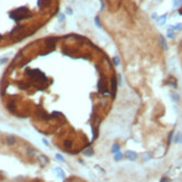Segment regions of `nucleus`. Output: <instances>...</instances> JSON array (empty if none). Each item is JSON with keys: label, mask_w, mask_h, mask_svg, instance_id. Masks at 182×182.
Listing matches in <instances>:
<instances>
[{"label": "nucleus", "mask_w": 182, "mask_h": 182, "mask_svg": "<svg viewBox=\"0 0 182 182\" xmlns=\"http://www.w3.org/2000/svg\"><path fill=\"white\" fill-rule=\"evenodd\" d=\"M166 37L170 38V39H173L175 37V31L170 29V28H168V30H166Z\"/></svg>", "instance_id": "a211bd4d"}, {"label": "nucleus", "mask_w": 182, "mask_h": 182, "mask_svg": "<svg viewBox=\"0 0 182 182\" xmlns=\"http://www.w3.org/2000/svg\"><path fill=\"white\" fill-rule=\"evenodd\" d=\"M7 110L15 114L16 113V110H17V104H16V101L15 100H10V101L7 103Z\"/></svg>", "instance_id": "0eeeda50"}, {"label": "nucleus", "mask_w": 182, "mask_h": 182, "mask_svg": "<svg viewBox=\"0 0 182 182\" xmlns=\"http://www.w3.org/2000/svg\"><path fill=\"white\" fill-rule=\"evenodd\" d=\"M158 17H159V16H158V13H156V12H153V13L151 15V18L152 19H154V20H156V18H158Z\"/></svg>", "instance_id": "c85d7f7f"}, {"label": "nucleus", "mask_w": 182, "mask_h": 182, "mask_svg": "<svg viewBox=\"0 0 182 182\" xmlns=\"http://www.w3.org/2000/svg\"><path fill=\"white\" fill-rule=\"evenodd\" d=\"M170 97H171V100L173 102H179L180 101V96H179V94H177L175 92H170Z\"/></svg>", "instance_id": "dca6fc26"}, {"label": "nucleus", "mask_w": 182, "mask_h": 182, "mask_svg": "<svg viewBox=\"0 0 182 182\" xmlns=\"http://www.w3.org/2000/svg\"><path fill=\"white\" fill-rule=\"evenodd\" d=\"M124 156H125L127 160H130V161H135V160H138V158H139V154H138L136 152L130 151V150H129V151L125 152Z\"/></svg>", "instance_id": "20e7f679"}, {"label": "nucleus", "mask_w": 182, "mask_h": 182, "mask_svg": "<svg viewBox=\"0 0 182 182\" xmlns=\"http://www.w3.org/2000/svg\"><path fill=\"white\" fill-rule=\"evenodd\" d=\"M182 6V0H172V7L174 9H178Z\"/></svg>", "instance_id": "f3484780"}, {"label": "nucleus", "mask_w": 182, "mask_h": 182, "mask_svg": "<svg viewBox=\"0 0 182 182\" xmlns=\"http://www.w3.org/2000/svg\"><path fill=\"white\" fill-rule=\"evenodd\" d=\"M166 19H168V12H165V13H163V15H161V16H159V17L156 18V22H158V25L162 26V25L165 24Z\"/></svg>", "instance_id": "9d476101"}, {"label": "nucleus", "mask_w": 182, "mask_h": 182, "mask_svg": "<svg viewBox=\"0 0 182 182\" xmlns=\"http://www.w3.org/2000/svg\"><path fill=\"white\" fill-rule=\"evenodd\" d=\"M37 116H38V119L39 120H41V121H48V120H51V115H48L46 112L44 111V110H41V109H39V110H37Z\"/></svg>", "instance_id": "f03ea898"}, {"label": "nucleus", "mask_w": 182, "mask_h": 182, "mask_svg": "<svg viewBox=\"0 0 182 182\" xmlns=\"http://www.w3.org/2000/svg\"><path fill=\"white\" fill-rule=\"evenodd\" d=\"M51 0H38L37 1V6L40 8V9H46L51 6Z\"/></svg>", "instance_id": "1a4fd4ad"}, {"label": "nucleus", "mask_w": 182, "mask_h": 182, "mask_svg": "<svg viewBox=\"0 0 182 182\" xmlns=\"http://www.w3.org/2000/svg\"><path fill=\"white\" fill-rule=\"evenodd\" d=\"M113 63H114V65H115V66H119V65H120V58H119L117 56L113 57Z\"/></svg>", "instance_id": "a878e982"}, {"label": "nucleus", "mask_w": 182, "mask_h": 182, "mask_svg": "<svg viewBox=\"0 0 182 182\" xmlns=\"http://www.w3.org/2000/svg\"><path fill=\"white\" fill-rule=\"evenodd\" d=\"M160 181L161 182H168V181H171V179H170V178H168V177H163V178H161V179H160Z\"/></svg>", "instance_id": "cd10ccee"}, {"label": "nucleus", "mask_w": 182, "mask_h": 182, "mask_svg": "<svg viewBox=\"0 0 182 182\" xmlns=\"http://www.w3.org/2000/svg\"><path fill=\"white\" fill-rule=\"evenodd\" d=\"M156 1H161V0H156Z\"/></svg>", "instance_id": "c9c22d12"}, {"label": "nucleus", "mask_w": 182, "mask_h": 182, "mask_svg": "<svg viewBox=\"0 0 182 182\" xmlns=\"http://www.w3.org/2000/svg\"><path fill=\"white\" fill-rule=\"evenodd\" d=\"M165 85H168V86H171L172 88H177L178 87V82H177V78L175 77H173V76H169L168 78H166V81L164 83Z\"/></svg>", "instance_id": "7ed1b4c3"}, {"label": "nucleus", "mask_w": 182, "mask_h": 182, "mask_svg": "<svg viewBox=\"0 0 182 182\" xmlns=\"http://www.w3.org/2000/svg\"><path fill=\"white\" fill-rule=\"evenodd\" d=\"M173 133H174V132L171 131L170 133H169V135H168V142H166L168 146H169V145H170V144L172 143V140H173Z\"/></svg>", "instance_id": "b1692460"}, {"label": "nucleus", "mask_w": 182, "mask_h": 182, "mask_svg": "<svg viewBox=\"0 0 182 182\" xmlns=\"http://www.w3.org/2000/svg\"><path fill=\"white\" fill-rule=\"evenodd\" d=\"M94 22H95V25H96L97 28H102V24H101V21H100V18H98V17H95V18H94Z\"/></svg>", "instance_id": "393cba45"}, {"label": "nucleus", "mask_w": 182, "mask_h": 182, "mask_svg": "<svg viewBox=\"0 0 182 182\" xmlns=\"http://www.w3.org/2000/svg\"><path fill=\"white\" fill-rule=\"evenodd\" d=\"M66 13H67V15H73V10H71V8L67 7V8H66Z\"/></svg>", "instance_id": "c756f323"}, {"label": "nucleus", "mask_w": 182, "mask_h": 182, "mask_svg": "<svg viewBox=\"0 0 182 182\" xmlns=\"http://www.w3.org/2000/svg\"><path fill=\"white\" fill-rule=\"evenodd\" d=\"M124 158V155L122 154L121 152H117V153H115V156H114V160L115 161H120V160H122Z\"/></svg>", "instance_id": "5701e85b"}, {"label": "nucleus", "mask_w": 182, "mask_h": 182, "mask_svg": "<svg viewBox=\"0 0 182 182\" xmlns=\"http://www.w3.org/2000/svg\"><path fill=\"white\" fill-rule=\"evenodd\" d=\"M83 154H84V155H86V156H92V155L94 154V150H93L92 148L85 149V151L83 152Z\"/></svg>", "instance_id": "aec40b11"}, {"label": "nucleus", "mask_w": 182, "mask_h": 182, "mask_svg": "<svg viewBox=\"0 0 182 182\" xmlns=\"http://www.w3.org/2000/svg\"><path fill=\"white\" fill-rule=\"evenodd\" d=\"M56 159H57V160H59L61 162L65 161V160H64V158H63V155H61V154H56Z\"/></svg>", "instance_id": "bb28decb"}, {"label": "nucleus", "mask_w": 182, "mask_h": 182, "mask_svg": "<svg viewBox=\"0 0 182 182\" xmlns=\"http://www.w3.org/2000/svg\"><path fill=\"white\" fill-rule=\"evenodd\" d=\"M63 145H64V148L66 149V150H71L73 149V145H74V142H73V140H71V139H67V140H65V141L63 142Z\"/></svg>", "instance_id": "f8f14e48"}, {"label": "nucleus", "mask_w": 182, "mask_h": 182, "mask_svg": "<svg viewBox=\"0 0 182 182\" xmlns=\"http://www.w3.org/2000/svg\"><path fill=\"white\" fill-rule=\"evenodd\" d=\"M42 142H44V144H45V145H48V142L46 141V140H45V139H44V140H42Z\"/></svg>", "instance_id": "f704fd0d"}, {"label": "nucleus", "mask_w": 182, "mask_h": 182, "mask_svg": "<svg viewBox=\"0 0 182 182\" xmlns=\"http://www.w3.org/2000/svg\"><path fill=\"white\" fill-rule=\"evenodd\" d=\"M55 172H56L61 178L65 179V173H64V171L61 170V168H56V169H55Z\"/></svg>", "instance_id": "4be33fe9"}, {"label": "nucleus", "mask_w": 182, "mask_h": 182, "mask_svg": "<svg viewBox=\"0 0 182 182\" xmlns=\"http://www.w3.org/2000/svg\"><path fill=\"white\" fill-rule=\"evenodd\" d=\"M36 154V150L34 149V148H30V146H28L27 148V155L29 156V158H32L34 155Z\"/></svg>", "instance_id": "6ab92c4d"}, {"label": "nucleus", "mask_w": 182, "mask_h": 182, "mask_svg": "<svg viewBox=\"0 0 182 182\" xmlns=\"http://www.w3.org/2000/svg\"><path fill=\"white\" fill-rule=\"evenodd\" d=\"M64 20H65V15H64V13H61V15H59V21L63 22Z\"/></svg>", "instance_id": "7c9ffc66"}, {"label": "nucleus", "mask_w": 182, "mask_h": 182, "mask_svg": "<svg viewBox=\"0 0 182 182\" xmlns=\"http://www.w3.org/2000/svg\"><path fill=\"white\" fill-rule=\"evenodd\" d=\"M5 142H6L7 145L13 146V145H16V143H17V139H16V136H13V135H7L6 139H5Z\"/></svg>", "instance_id": "6e6552de"}, {"label": "nucleus", "mask_w": 182, "mask_h": 182, "mask_svg": "<svg viewBox=\"0 0 182 182\" xmlns=\"http://www.w3.org/2000/svg\"><path fill=\"white\" fill-rule=\"evenodd\" d=\"M111 91H112V95L113 97L115 96L116 94V91H117V80L115 78V76L113 75L111 78Z\"/></svg>", "instance_id": "423d86ee"}, {"label": "nucleus", "mask_w": 182, "mask_h": 182, "mask_svg": "<svg viewBox=\"0 0 182 182\" xmlns=\"http://www.w3.org/2000/svg\"><path fill=\"white\" fill-rule=\"evenodd\" d=\"M178 13H179V16H182V6L180 8H178Z\"/></svg>", "instance_id": "473e14b6"}, {"label": "nucleus", "mask_w": 182, "mask_h": 182, "mask_svg": "<svg viewBox=\"0 0 182 182\" xmlns=\"http://www.w3.org/2000/svg\"><path fill=\"white\" fill-rule=\"evenodd\" d=\"M170 29L174 31H180L182 30V22H178V24H175V25H170V27H169Z\"/></svg>", "instance_id": "2eb2a0df"}, {"label": "nucleus", "mask_w": 182, "mask_h": 182, "mask_svg": "<svg viewBox=\"0 0 182 182\" xmlns=\"http://www.w3.org/2000/svg\"><path fill=\"white\" fill-rule=\"evenodd\" d=\"M121 150V146H120V144H113L112 145V153H117V152H120Z\"/></svg>", "instance_id": "412c9836"}, {"label": "nucleus", "mask_w": 182, "mask_h": 182, "mask_svg": "<svg viewBox=\"0 0 182 182\" xmlns=\"http://www.w3.org/2000/svg\"><path fill=\"white\" fill-rule=\"evenodd\" d=\"M10 17L16 21V22H19V21L24 20V19H27V18L31 17V12L28 8L20 7V8H16L15 10L11 11Z\"/></svg>", "instance_id": "f257e3e1"}, {"label": "nucleus", "mask_w": 182, "mask_h": 182, "mask_svg": "<svg viewBox=\"0 0 182 182\" xmlns=\"http://www.w3.org/2000/svg\"><path fill=\"white\" fill-rule=\"evenodd\" d=\"M173 142L177 143V144H182V133L181 132H178L175 134V136L173 138Z\"/></svg>", "instance_id": "ddd939ff"}, {"label": "nucleus", "mask_w": 182, "mask_h": 182, "mask_svg": "<svg viewBox=\"0 0 182 182\" xmlns=\"http://www.w3.org/2000/svg\"><path fill=\"white\" fill-rule=\"evenodd\" d=\"M159 45H160V47H161L162 51H168V42H166V39H165V37L163 36V35H159Z\"/></svg>", "instance_id": "39448f33"}, {"label": "nucleus", "mask_w": 182, "mask_h": 182, "mask_svg": "<svg viewBox=\"0 0 182 182\" xmlns=\"http://www.w3.org/2000/svg\"><path fill=\"white\" fill-rule=\"evenodd\" d=\"M38 160H39V163H40V166L41 168H44V166H46L47 164H48V158L46 156V155H44V154H41L38 156Z\"/></svg>", "instance_id": "9b49d317"}, {"label": "nucleus", "mask_w": 182, "mask_h": 182, "mask_svg": "<svg viewBox=\"0 0 182 182\" xmlns=\"http://www.w3.org/2000/svg\"><path fill=\"white\" fill-rule=\"evenodd\" d=\"M101 1V5H102V8H101V10L103 11L104 9H105V2H104V0H100Z\"/></svg>", "instance_id": "2f4dec72"}, {"label": "nucleus", "mask_w": 182, "mask_h": 182, "mask_svg": "<svg viewBox=\"0 0 182 182\" xmlns=\"http://www.w3.org/2000/svg\"><path fill=\"white\" fill-rule=\"evenodd\" d=\"M141 158H142V160L143 161H149V160H151L152 159V153L151 152H144V153H142V155H141Z\"/></svg>", "instance_id": "4468645a"}, {"label": "nucleus", "mask_w": 182, "mask_h": 182, "mask_svg": "<svg viewBox=\"0 0 182 182\" xmlns=\"http://www.w3.org/2000/svg\"><path fill=\"white\" fill-rule=\"evenodd\" d=\"M7 61H8L7 58H2V59H0V65H1V64H3V63H6Z\"/></svg>", "instance_id": "72a5a7b5"}]
</instances>
